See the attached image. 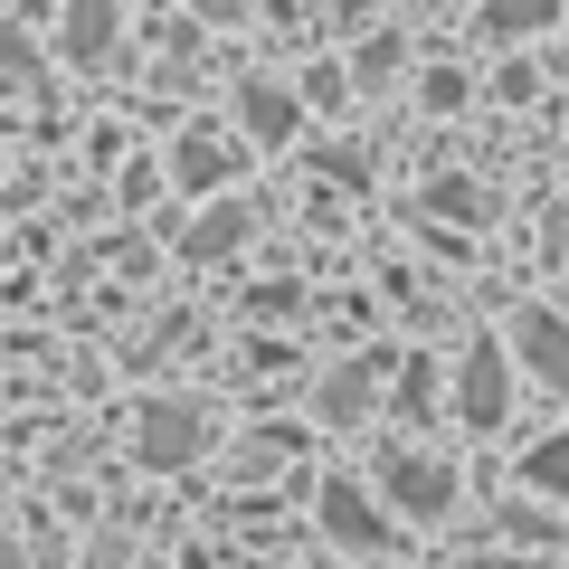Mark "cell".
I'll use <instances>...</instances> for the list:
<instances>
[{
	"instance_id": "1",
	"label": "cell",
	"mask_w": 569,
	"mask_h": 569,
	"mask_svg": "<svg viewBox=\"0 0 569 569\" xmlns=\"http://www.w3.org/2000/svg\"><path fill=\"white\" fill-rule=\"evenodd\" d=\"M380 493H389L399 512H418V522H437V512L456 503V466H437V456L399 447V456H380Z\"/></svg>"
},
{
	"instance_id": "2",
	"label": "cell",
	"mask_w": 569,
	"mask_h": 569,
	"mask_svg": "<svg viewBox=\"0 0 569 569\" xmlns=\"http://www.w3.org/2000/svg\"><path fill=\"white\" fill-rule=\"evenodd\" d=\"M512 361H522L550 399H569V313H541V305H531L522 323H512Z\"/></svg>"
},
{
	"instance_id": "3",
	"label": "cell",
	"mask_w": 569,
	"mask_h": 569,
	"mask_svg": "<svg viewBox=\"0 0 569 569\" xmlns=\"http://www.w3.org/2000/svg\"><path fill=\"white\" fill-rule=\"evenodd\" d=\"M200 447H209V408H190V399L142 408V456H152V466H190Z\"/></svg>"
},
{
	"instance_id": "4",
	"label": "cell",
	"mask_w": 569,
	"mask_h": 569,
	"mask_svg": "<svg viewBox=\"0 0 569 569\" xmlns=\"http://www.w3.org/2000/svg\"><path fill=\"white\" fill-rule=\"evenodd\" d=\"M313 512H323V531H332L342 550H389V541H399V531H389V512L370 503L361 485H323V503H313Z\"/></svg>"
},
{
	"instance_id": "5",
	"label": "cell",
	"mask_w": 569,
	"mask_h": 569,
	"mask_svg": "<svg viewBox=\"0 0 569 569\" xmlns=\"http://www.w3.org/2000/svg\"><path fill=\"white\" fill-rule=\"evenodd\" d=\"M456 408H466V427H503V408H512V380H503V342H475V351H466V380H456Z\"/></svg>"
},
{
	"instance_id": "6",
	"label": "cell",
	"mask_w": 569,
	"mask_h": 569,
	"mask_svg": "<svg viewBox=\"0 0 569 569\" xmlns=\"http://www.w3.org/2000/svg\"><path fill=\"white\" fill-rule=\"evenodd\" d=\"M114 20H123L114 0H67V29H58L67 58H104V48H114Z\"/></svg>"
},
{
	"instance_id": "7",
	"label": "cell",
	"mask_w": 569,
	"mask_h": 569,
	"mask_svg": "<svg viewBox=\"0 0 569 569\" xmlns=\"http://www.w3.org/2000/svg\"><path fill=\"white\" fill-rule=\"evenodd\" d=\"M238 114H247V133H257V142H284V133H295V96H284V86H247Z\"/></svg>"
},
{
	"instance_id": "8",
	"label": "cell",
	"mask_w": 569,
	"mask_h": 569,
	"mask_svg": "<svg viewBox=\"0 0 569 569\" xmlns=\"http://www.w3.org/2000/svg\"><path fill=\"white\" fill-rule=\"evenodd\" d=\"M522 485H531V493H569V427H560V437H541V447L522 456Z\"/></svg>"
},
{
	"instance_id": "9",
	"label": "cell",
	"mask_w": 569,
	"mask_h": 569,
	"mask_svg": "<svg viewBox=\"0 0 569 569\" xmlns=\"http://www.w3.org/2000/svg\"><path fill=\"white\" fill-rule=\"evenodd\" d=\"M171 171H181L190 190H219V181H228V142H209V133H190V142H181V162H171Z\"/></svg>"
},
{
	"instance_id": "10",
	"label": "cell",
	"mask_w": 569,
	"mask_h": 569,
	"mask_svg": "<svg viewBox=\"0 0 569 569\" xmlns=\"http://www.w3.org/2000/svg\"><path fill=\"white\" fill-rule=\"evenodd\" d=\"M550 10H560V0H493L485 29H493V39H522V29H550Z\"/></svg>"
},
{
	"instance_id": "11",
	"label": "cell",
	"mask_w": 569,
	"mask_h": 569,
	"mask_svg": "<svg viewBox=\"0 0 569 569\" xmlns=\"http://www.w3.org/2000/svg\"><path fill=\"white\" fill-rule=\"evenodd\" d=\"M313 408H323V418H361V408H370V380H361V370H342V380H332Z\"/></svg>"
},
{
	"instance_id": "12",
	"label": "cell",
	"mask_w": 569,
	"mask_h": 569,
	"mask_svg": "<svg viewBox=\"0 0 569 569\" xmlns=\"http://www.w3.org/2000/svg\"><path fill=\"white\" fill-rule=\"evenodd\" d=\"M238 228H247V219H238V209H209V228H200V238H190V257H219V247H228V238H238Z\"/></svg>"
},
{
	"instance_id": "13",
	"label": "cell",
	"mask_w": 569,
	"mask_h": 569,
	"mask_svg": "<svg viewBox=\"0 0 569 569\" xmlns=\"http://www.w3.org/2000/svg\"><path fill=\"white\" fill-rule=\"evenodd\" d=\"M20 77H29V39L0 20V86H20Z\"/></svg>"
},
{
	"instance_id": "14",
	"label": "cell",
	"mask_w": 569,
	"mask_h": 569,
	"mask_svg": "<svg viewBox=\"0 0 569 569\" xmlns=\"http://www.w3.org/2000/svg\"><path fill=\"white\" fill-rule=\"evenodd\" d=\"M389 67H399V39H380V48H361V86H389Z\"/></svg>"
},
{
	"instance_id": "15",
	"label": "cell",
	"mask_w": 569,
	"mask_h": 569,
	"mask_svg": "<svg viewBox=\"0 0 569 569\" xmlns=\"http://www.w3.org/2000/svg\"><path fill=\"white\" fill-rule=\"evenodd\" d=\"M332 10H342V20H370V10H380V0H332Z\"/></svg>"
},
{
	"instance_id": "16",
	"label": "cell",
	"mask_w": 569,
	"mask_h": 569,
	"mask_svg": "<svg viewBox=\"0 0 569 569\" xmlns=\"http://www.w3.org/2000/svg\"><path fill=\"white\" fill-rule=\"evenodd\" d=\"M0 569H20V550H10V531H0Z\"/></svg>"
}]
</instances>
